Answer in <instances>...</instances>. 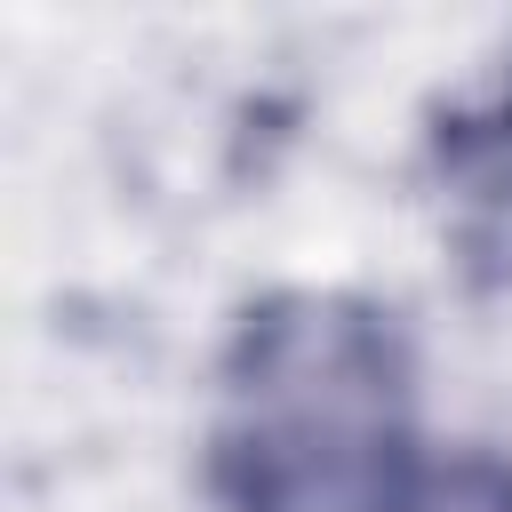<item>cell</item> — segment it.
I'll list each match as a JSON object with an SVG mask.
<instances>
[{"mask_svg":"<svg viewBox=\"0 0 512 512\" xmlns=\"http://www.w3.org/2000/svg\"><path fill=\"white\" fill-rule=\"evenodd\" d=\"M408 464L416 344L392 304L272 288L232 320L200 432L216 512H376Z\"/></svg>","mask_w":512,"mask_h":512,"instance_id":"6da1fadb","label":"cell"},{"mask_svg":"<svg viewBox=\"0 0 512 512\" xmlns=\"http://www.w3.org/2000/svg\"><path fill=\"white\" fill-rule=\"evenodd\" d=\"M424 176L440 192V224L472 288L512 296V64L432 112Z\"/></svg>","mask_w":512,"mask_h":512,"instance_id":"7a4b0ae2","label":"cell"},{"mask_svg":"<svg viewBox=\"0 0 512 512\" xmlns=\"http://www.w3.org/2000/svg\"><path fill=\"white\" fill-rule=\"evenodd\" d=\"M376 512H512V456L496 448H440L416 456Z\"/></svg>","mask_w":512,"mask_h":512,"instance_id":"3957f363","label":"cell"}]
</instances>
